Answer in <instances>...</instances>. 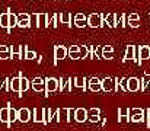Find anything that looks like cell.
<instances>
[{
	"instance_id": "obj_1",
	"label": "cell",
	"mask_w": 150,
	"mask_h": 131,
	"mask_svg": "<svg viewBox=\"0 0 150 131\" xmlns=\"http://www.w3.org/2000/svg\"><path fill=\"white\" fill-rule=\"evenodd\" d=\"M105 23H106L105 16L100 13H92L88 16V26L91 28H102Z\"/></svg>"
},
{
	"instance_id": "obj_2",
	"label": "cell",
	"mask_w": 150,
	"mask_h": 131,
	"mask_svg": "<svg viewBox=\"0 0 150 131\" xmlns=\"http://www.w3.org/2000/svg\"><path fill=\"white\" fill-rule=\"evenodd\" d=\"M146 120V111L143 108L130 109V121L131 123H143Z\"/></svg>"
},
{
	"instance_id": "obj_3",
	"label": "cell",
	"mask_w": 150,
	"mask_h": 131,
	"mask_svg": "<svg viewBox=\"0 0 150 131\" xmlns=\"http://www.w3.org/2000/svg\"><path fill=\"white\" fill-rule=\"evenodd\" d=\"M124 61H139V50H137V47L136 45H127V48H125V54H124V58H122Z\"/></svg>"
},
{
	"instance_id": "obj_4",
	"label": "cell",
	"mask_w": 150,
	"mask_h": 131,
	"mask_svg": "<svg viewBox=\"0 0 150 131\" xmlns=\"http://www.w3.org/2000/svg\"><path fill=\"white\" fill-rule=\"evenodd\" d=\"M69 55V48L64 45H55L54 47V64L58 63V60H64Z\"/></svg>"
},
{
	"instance_id": "obj_5",
	"label": "cell",
	"mask_w": 150,
	"mask_h": 131,
	"mask_svg": "<svg viewBox=\"0 0 150 131\" xmlns=\"http://www.w3.org/2000/svg\"><path fill=\"white\" fill-rule=\"evenodd\" d=\"M58 87H60L58 79H55V77H47V79H45V95H47V96H48L50 93H52V92L58 90Z\"/></svg>"
},
{
	"instance_id": "obj_6",
	"label": "cell",
	"mask_w": 150,
	"mask_h": 131,
	"mask_svg": "<svg viewBox=\"0 0 150 131\" xmlns=\"http://www.w3.org/2000/svg\"><path fill=\"white\" fill-rule=\"evenodd\" d=\"M100 85H102V90L103 92H114L115 86H117V80L114 77H103L100 80Z\"/></svg>"
},
{
	"instance_id": "obj_7",
	"label": "cell",
	"mask_w": 150,
	"mask_h": 131,
	"mask_svg": "<svg viewBox=\"0 0 150 131\" xmlns=\"http://www.w3.org/2000/svg\"><path fill=\"white\" fill-rule=\"evenodd\" d=\"M139 50V61L137 64H142V61H146L150 58V47L149 45H142V47H137Z\"/></svg>"
},
{
	"instance_id": "obj_8",
	"label": "cell",
	"mask_w": 150,
	"mask_h": 131,
	"mask_svg": "<svg viewBox=\"0 0 150 131\" xmlns=\"http://www.w3.org/2000/svg\"><path fill=\"white\" fill-rule=\"evenodd\" d=\"M18 26L19 28H31V15L19 13L18 15Z\"/></svg>"
},
{
	"instance_id": "obj_9",
	"label": "cell",
	"mask_w": 150,
	"mask_h": 131,
	"mask_svg": "<svg viewBox=\"0 0 150 131\" xmlns=\"http://www.w3.org/2000/svg\"><path fill=\"white\" fill-rule=\"evenodd\" d=\"M29 120H32V112L28 108H21L18 109V121L21 123H28Z\"/></svg>"
},
{
	"instance_id": "obj_10",
	"label": "cell",
	"mask_w": 150,
	"mask_h": 131,
	"mask_svg": "<svg viewBox=\"0 0 150 131\" xmlns=\"http://www.w3.org/2000/svg\"><path fill=\"white\" fill-rule=\"evenodd\" d=\"M88 118H89L88 109H85V108H77V109H74V121H77V123H85V121H88Z\"/></svg>"
},
{
	"instance_id": "obj_11",
	"label": "cell",
	"mask_w": 150,
	"mask_h": 131,
	"mask_svg": "<svg viewBox=\"0 0 150 131\" xmlns=\"http://www.w3.org/2000/svg\"><path fill=\"white\" fill-rule=\"evenodd\" d=\"M31 87H32L35 92H45V79H42V77H35V79L31 82Z\"/></svg>"
},
{
	"instance_id": "obj_12",
	"label": "cell",
	"mask_w": 150,
	"mask_h": 131,
	"mask_svg": "<svg viewBox=\"0 0 150 131\" xmlns=\"http://www.w3.org/2000/svg\"><path fill=\"white\" fill-rule=\"evenodd\" d=\"M100 80L99 77H92V79H89V82H88V89L91 90V92H99L102 90V85H100Z\"/></svg>"
},
{
	"instance_id": "obj_13",
	"label": "cell",
	"mask_w": 150,
	"mask_h": 131,
	"mask_svg": "<svg viewBox=\"0 0 150 131\" xmlns=\"http://www.w3.org/2000/svg\"><path fill=\"white\" fill-rule=\"evenodd\" d=\"M74 26H77V28H85V26H88V16L85 15V13H77V15H74Z\"/></svg>"
},
{
	"instance_id": "obj_14",
	"label": "cell",
	"mask_w": 150,
	"mask_h": 131,
	"mask_svg": "<svg viewBox=\"0 0 150 131\" xmlns=\"http://www.w3.org/2000/svg\"><path fill=\"white\" fill-rule=\"evenodd\" d=\"M10 52H12V60H21L23 54V45H12Z\"/></svg>"
},
{
	"instance_id": "obj_15",
	"label": "cell",
	"mask_w": 150,
	"mask_h": 131,
	"mask_svg": "<svg viewBox=\"0 0 150 131\" xmlns=\"http://www.w3.org/2000/svg\"><path fill=\"white\" fill-rule=\"evenodd\" d=\"M58 123H70V108L58 109Z\"/></svg>"
},
{
	"instance_id": "obj_16",
	"label": "cell",
	"mask_w": 150,
	"mask_h": 131,
	"mask_svg": "<svg viewBox=\"0 0 150 131\" xmlns=\"http://www.w3.org/2000/svg\"><path fill=\"white\" fill-rule=\"evenodd\" d=\"M50 25V19H48V15L47 13H38V25L37 28L40 29H44Z\"/></svg>"
},
{
	"instance_id": "obj_17",
	"label": "cell",
	"mask_w": 150,
	"mask_h": 131,
	"mask_svg": "<svg viewBox=\"0 0 150 131\" xmlns=\"http://www.w3.org/2000/svg\"><path fill=\"white\" fill-rule=\"evenodd\" d=\"M32 121L44 124V108H35L32 111Z\"/></svg>"
},
{
	"instance_id": "obj_18",
	"label": "cell",
	"mask_w": 150,
	"mask_h": 131,
	"mask_svg": "<svg viewBox=\"0 0 150 131\" xmlns=\"http://www.w3.org/2000/svg\"><path fill=\"white\" fill-rule=\"evenodd\" d=\"M88 114H89V121L91 123H98L100 120V109L99 108H91L89 111H88Z\"/></svg>"
},
{
	"instance_id": "obj_19",
	"label": "cell",
	"mask_w": 150,
	"mask_h": 131,
	"mask_svg": "<svg viewBox=\"0 0 150 131\" xmlns=\"http://www.w3.org/2000/svg\"><path fill=\"white\" fill-rule=\"evenodd\" d=\"M118 121L120 123L130 121V109L128 108H120L118 109Z\"/></svg>"
},
{
	"instance_id": "obj_20",
	"label": "cell",
	"mask_w": 150,
	"mask_h": 131,
	"mask_svg": "<svg viewBox=\"0 0 150 131\" xmlns=\"http://www.w3.org/2000/svg\"><path fill=\"white\" fill-rule=\"evenodd\" d=\"M140 90V79L130 77L128 79V92H139Z\"/></svg>"
},
{
	"instance_id": "obj_21",
	"label": "cell",
	"mask_w": 150,
	"mask_h": 131,
	"mask_svg": "<svg viewBox=\"0 0 150 131\" xmlns=\"http://www.w3.org/2000/svg\"><path fill=\"white\" fill-rule=\"evenodd\" d=\"M88 79L85 77V76H79V77H74V87H77V89H83V90H86V87H88Z\"/></svg>"
},
{
	"instance_id": "obj_22",
	"label": "cell",
	"mask_w": 150,
	"mask_h": 131,
	"mask_svg": "<svg viewBox=\"0 0 150 131\" xmlns=\"http://www.w3.org/2000/svg\"><path fill=\"white\" fill-rule=\"evenodd\" d=\"M10 90L16 92V93H21V77L19 76L10 77Z\"/></svg>"
},
{
	"instance_id": "obj_23",
	"label": "cell",
	"mask_w": 150,
	"mask_h": 131,
	"mask_svg": "<svg viewBox=\"0 0 150 131\" xmlns=\"http://www.w3.org/2000/svg\"><path fill=\"white\" fill-rule=\"evenodd\" d=\"M105 21H106V25H108L109 28H115V26L118 25V22H117V15H115V13H108V15L105 16Z\"/></svg>"
},
{
	"instance_id": "obj_24",
	"label": "cell",
	"mask_w": 150,
	"mask_h": 131,
	"mask_svg": "<svg viewBox=\"0 0 150 131\" xmlns=\"http://www.w3.org/2000/svg\"><path fill=\"white\" fill-rule=\"evenodd\" d=\"M15 26H18V15H15V13H12L9 10V29H7V34H10V31Z\"/></svg>"
},
{
	"instance_id": "obj_25",
	"label": "cell",
	"mask_w": 150,
	"mask_h": 131,
	"mask_svg": "<svg viewBox=\"0 0 150 131\" xmlns=\"http://www.w3.org/2000/svg\"><path fill=\"white\" fill-rule=\"evenodd\" d=\"M7 105H9V124H7V125L10 127V125L18 120V111L12 106V103H7Z\"/></svg>"
},
{
	"instance_id": "obj_26",
	"label": "cell",
	"mask_w": 150,
	"mask_h": 131,
	"mask_svg": "<svg viewBox=\"0 0 150 131\" xmlns=\"http://www.w3.org/2000/svg\"><path fill=\"white\" fill-rule=\"evenodd\" d=\"M0 26L4 28L6 31L9 29V10L7 12H3L0 15Z\"/></svg>"
},
{
	"instance_id": "obj_27",
	"label": "cell",
	"mask_w": 150,
	"mask_h": 131,
	"mask_svg": "<svg viewBox=\"0 0 150 131\" xmlns=\"http://www.w3.org/2000/svg\"><path fill=\"white\" fill-rule=\"evenodd\" d=\"M0 121L4 124H9V105L6 103L4 108L0 109Z\"/></svg>"
},
{
	"instance_id": "obj_28",
	"label": "cell",
	"mask_w": 150,
	"mask_h": 131,
	"mask_svg": "<svg viewBox=\"0 0 150 131\" xmlns=\"http://www.w3.org/2000/svg\"><path fill=\"white\" fill-rule=\"evenodd\" d=\"M60 22L61 23H67V25H71V15L69 12H61L60 13Z\"/></svg>"
},
{
	"instance_id": "obj_29",
	"label": "cell",
	"mask_w": 150,
	"mask_h": 131,
	"mask_svg": "<svg viewBox=\"0 0 150 131\" xmlns=\"http://www.w3.org/2000/svg\"><path fill=\"white\" fill-rule=\"evenodd\" d=\"M117 22L120 23V26H121V28H125V26L128 25V16H127L125 13H122L121 16H118V15H117Z\"/></svg>"
},
{
	"instance_id": "obj_30",
	"label": "cell",
	"mask_w": 150,
	"mask_h": 131,
	"mask_svg": "<svg viewBox=\"0 0 150 131\" xmlns=\"http://www.w3.org/2000/svg\"><path fill=\"white\" fill-rule=\"evenodd\" d=\"M69 80H70V77H60V92H66L67 89H69Z\"/></svg>"
},
{
	"instance_id": "obj_31",
	"label": "cell",
	"mask_w": 150,
	"mask_h": 131,
	"mask_svg": "<svg viewBox=\"0 0 150 131\" xmlns=\"http://www.w3.org/2000/svg\"><path fill=\"white\" fill-rule=\"evenodd\" d=\"M31 87V82L26 77H21V93H25Z\"/></svg>"
},
{
	"instance_id": "obj_32",
	"label": "cell",
	"mask_w": 150,
	"mask_h": 131,
	"mask_svg": "<svg viewBox=\"0 0 150 131\" xmlns=\"http://www.w3.org/2000/svg\"><path fill=\"white\" fill-rule=\"evenodd\" d=\"M23 54H25V60H34V58H37V52H35V51L28 50V48H26V45L23 47Z\"/></svg>"
},
{
	"instance_id": "obj_33",
	"label": "cell",
	"mask_w": 150,
	"mask_h": 131,
	"mask_svg": "<svg viewBox=\"0 0 150 131\" xmlns=\"http://www.w3.org/2000/svg\"><path fill=\"white\" fill-rule=\"evenodd\" d=\"M79 54H80V58H86V57H89V45H80V48H79Z\"/></svg>"
},
{
	"instance_id": "obj_34",
	"label": "cell",
	"mask_w": 150,
	"mask_h": 131,
	"mask_svg": "<svg viewBox=\"0 0 150 131\" xmlns=\"http://www.w3.org/2000/svg\"><path fill=\"white\" fill-rule=\"evenodd\" d=\"M58 23H60V15H52L51 16V19H50V26L51 28H57L58 26Z\"/></svg>"
},
{
	"instance_id": "obj_35",
	"label": "cell",
	"mask_w": 150,
	"mask_h": 131,
	"mask_svg": "<svg viewBox=\"0 0 150 131\" xmlns=\"http://www.w3.org/2000/svg\"><path fill=\"white\" fill-rule=\"evenodd\" d=\"M51 109L52 108H44V124L48 125V123H51Z\"/></svg>"
},
{
	"instance_id": "obj_36",
	"label": "cell",
	"mask_w": 150,
	"mask_h": 131,
	"mask_svg": "<svg viewBox=\"0 0 150 131\" xmlns=\"http://www.w3.org/2000/svg\"><path fill=\"white\" fill-rule=\"evenodd\" d=\"M38 25V13L31 15V26H37Z\"/></svg>"
},
{
	"instance_id": "obj_37",
	"label": "cell",
	"mask_w": 150,
	"mask_h": 131,
	"mask_svg": "<svg viewBox=\"0 0 150 131\" xmlns=\"http://www.w3.org/2000/svg\"><path fill=\"white\" fill-rule=\"evenodd\" d=\"M4 92H10V77H4Z\"/></svg>"
},
{
	"instance_id": "obj_38",
	"label": "cell",
	"mask_w": 150,
	"mask_h": 131,
	"mask_svg": "<svg viewBox=\"0 0 150 131\" xmlns=\"http://www.w3.org/2000/svg\"><path fill=\"white\" fill-rule=\"evenodd\" d=\"M128 25H130V28H139V26H140V19H136V21H128Z\"/></svg>"
},
{
	"instance_id": "obj_39",
	"label": "cell",
	"mask_w": 150,
	"mask_h": 131,
	"mask_svg": "<svg viewBox=\"0 0 150 131\" xmlns=\"http://www.w3.org/2000/svg\"><path fill=\"white\" fill-rule=\"evenodd\" d=\"M69 57H70L71 60H80V54H79V51H77V52H69Z\"/></svg>"
},
{
	"instance_id": "obj_40",
	"label": "cell",
	"mask_w": 150,
	"mask_h": 131,
	"mask_svg": "<svg viewBox=\"0 0 150 131\" xmlns=\"http://www.w3.org/2000/svg\"><path fill=\"white\" fill-rule=\"evenodd\" d=\"M136 19H140V16H139V13H136V12H133V13H130V15H128V21H136Z\"/></svg>"
},
{
	"instance_id": "obj_41",
	"label": "cell",
	"mask_w": 150,
	"mask_h": 131,
	"mask_svg": "<svg viewBox=\"0 0 150 131\" xmlns=\"http://www.w3.org/2000/svg\"><path fill=\"white\" fill-rule=\"evenodd\" d=\"M96 55H98V58L103 57V47H96Z\"/></svg>"
},
{
	"instance_id": "obj_42",
	"label": "cell",
	"mask_w": 150,
	"mask_h": 131,
	"mask_svg": "<svg viewBox=\"0 0 150 131\" xmlns=\"http://www.w3.org/2000/svg\"><path fill=\"white\" fill-rule=\"evenodd\" d=\"M80 48V45H70L69 47V52H77Z\"/></svg>"
},
{
	"instance_id": "obj_43",
	"label": "cell",
	"mask_w": 150,
	"mask_h": 131,
	"mask_svg": "<svg viewBox=\"0 0 150 131\" xmlns=\"http://www.w3.org/2000/svg\"><path fill=\"white\" fill-rule=\"evenodd\" d=\"M103 52H114V47L112 45H103Z\"/></svg>"
},
{
	"instance_id": "obj_44",
	"label": "cell",
	"mask_w": 150,
	"mask_h": 131,
	"mask_svg": "<svg viewBox=\"0 0 150 131\" xmlns=\"http://www.w3.org/2000/svg\"><path fill=\"white\" fill-rule=\"evenodd\" d=\"M103 58H106V60H112V58H114V52H103Z\"/></svg>"
},
{
	"instance_id": "obj_45",
	"label": "cell",
	"mask_w": 150,
	"mask_h": 131,
	"mask_svg": "<svg viewBox=\"0 0 150 131\" xmlns=\"http://www.w3.org/2000/svg\"><path fill=\"white\" fill-rule=\"evenodd\" d=\"M146 121H147V127H150V108L146 109Z\"/></svg>"
},
{
	"instance_id": "obj_46",
	"label": "cell",
	"mask_w": 150,
	"mask_h": 131,
	"mask_svg": "<svg viewBox=\"0 0 150 131\" xmlns=\"http://www.w3.org/2000/svg\"><path fill=\"white\" fill-rule=\"evenodd\" d=\"M6 51H10V47H7V45H0V52H6Z\"/></svg>"
},
{
	"instance_id": "obj_47",
	"label": "cell",
	"mask_w": 150,
	"mask_h": 131,
	"mask_svg": "<svg viewBox=\"0 0 150 131\" xmlns=\"http://www.w3.org/2000/svg\"><path fill=\"white\" fill-rule=\"evenodd\" d=\"M3 87H4V77H3V79L0 77V92L3 90Z\"/></svg>"
},
{
	"instance_id": "obj_48",
	"label": "cell",
	"mask_w": 150,
	"mask_h": 131,
	"mask_svg": "<svg viewBox=\"0 0 150 131\" xmlns=\"http://www.w3.org/2000/svg\"><path fill=\"white\" fill-rule=\"evenodd\" d=\"M144 74H146V76H150V70H146V72H144Z\"/></svg>"
}]
</instances>
